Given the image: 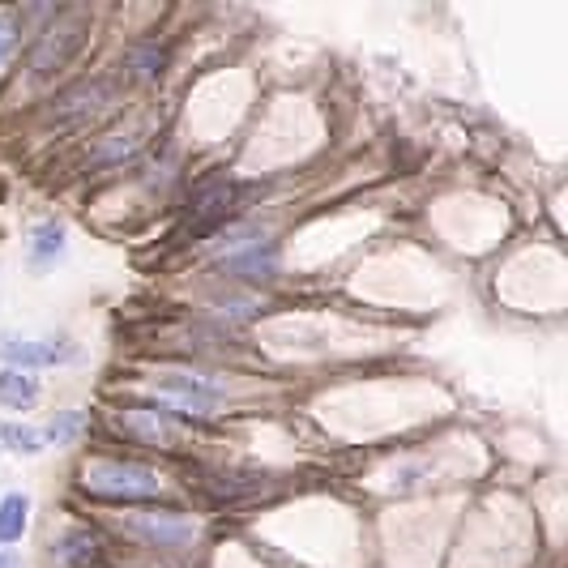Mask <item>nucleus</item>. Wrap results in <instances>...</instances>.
Returning a JSON list of instances; mask_svg holds the SVG:
<instances>
[{"label": "nucleus", "mask_w": 568, "mask_h": 568, "mask_svg": "<svg viewBox=\"0 0 568 568\" xmlns=\"http://www.w3.org/2000/svg\"><path fill=\"white\" fill-rule=\"evenodd\" d=\"M82 483H86V492L116 496V500H146V496H159V492H163V479L154 475L150 466L116 462V457H99V462H86Z\"/></svg>", "instance_id": "f257e3e1"}, {"label": "nucleus", "mask_w": 568, "mask_h": 568, "mask_svg": "<svg viewBox=\"0 0 568 568\" xmlns=\"http://www.w3.org/2000/svg\"><path fill=\"white\" fill-rule=\"evenodd\" d=\"M218 393H223L218 381H201V376H188V372H171L154 381V398L171 410H180V415H214Z\"/></svg>", "instance_id": "f03ea898"}, {"label": "nucleus", "mask_w": 568, "mask_h": 568, "mask_svg": "<svg viewBox=\"0 0 568 568\" xmlns=\"http://www.w3.org/2000/svg\"><path fill=\"white\" fill-rule=\"evenodd\" d=\"M82 35H86V18H82V13H56V22L43 30V39L35 47V73L39 77L56 73L77 52V47H82Z\"/></svg>", "instance_id": "7ed1b4c3"}, {"label": "nucleus", "mask_w": 568, "mask_h": 568, "mask_svg": "<svg viewBox=\"0 0 568 568\" xmlns=\"http://www.w3.org/2000/svg\"><path fill=\"white\" fill-rule=\"evenodd\" d=\"M0 359L5 368H22V372H35V368H56L73 359V346L65 338H18V334H5L0 338Z\"/></svg>", "instance_id": "20e7f679"}, {"label": "nucleus", "mask_w": 568, "mask_h": 568, "mask_svg": "<svg viewBox=\"0 0 568 568\" xmlns=\"http://www.w3.org/2000/svg\"><path fill=\"white\" fill-rule=\"evenodd\" d=\"M120 428L129 432V436H137L141 445H163V449H171V445H180L184 440V428L176 419L167 415V410H154V406H133V410H120Z\"/></svg>", "instance_id": "39448f33"}, {"label": "nucleus", "mask_w": 568, "mask_h": 568, "mask_svg": "<svg viewBox=\"0 0 568 568\" xmlns=\"http://www.w3.org/2000/svg\"><path fill=\"white\" fill-rule=\"evenodd\" d=\"M129 530L154 547H188L197 539V522L184 513H137Z\"/></svg>", "instance_id": "423d86ee"}, {"label": "nucleus", "mask_w": 568, "mask_h": 568, "mask_svg": "<svg viewBox=\"0 0 568 568\" xmlns=\"http://www.w3.org/2000/svg\"><path fill=\"white\" fill-rule=\"evenodd\" d=\"M112 99H116L112 82H103V77H94V82H82V86H73L69 94H60L56 107H52V120H60V124L90 120V116H99L103 107H112Z\"/></svg>", "instance_id": "0eeeda50"}, {"label": "nucleus", "mask_w": 568, "mask_h": 568, "mask_svg": "<svg viewBox=\"0 0 568 568\" xmlns=\"http://www.w3.org/2000/svg\"><path fill=\"white\" fill-rule=\"evenodd\" d=\"M39 376L35 372H22V368H0V406L9 410H30L39 402Z\"/></svg>", "instance_id": "6e6552de"}, {"label": "nucleus", "mask_w": 568, "mask_h": 568, "mask_svg": "<svg viewBox=\"0 0 568 568\" xmlns=\"http://www.w3.org/2000/svg\"><path fill=\"white\" fill-rule=\"evenodd\" d=\"M26 530H30V496L26 492L0 496V547L22 543Z\"/></svg>", "instance_id": "1a4fd4ad"}, {"label": "nucleus", "mask_w": 568, "mask_h": 568, "mask_svg": "<svg viewBox=\"0 0 568 568\" xmlns=\"http://www.w3.org/2000/svg\"><path fill=\"white\" fill-rule=\"evenodd\" d=\"M60 252H65V223L47 218V223H39L35 235H30V261L47 265V261H56Z\"/></svg>", "instance_id": "9d476101"}, {"label": "nucleus", "mask_w": 568, "mask_h": 568, "mask_svg": "<svg viewBox=\"0 0 568 568\" xmlns=\"http://www.w3.org/2000/svg\"><path fill=\"white\" fill-rule=\"evenodd\" d=\"M274 265H278V252L270 244H252L248 252H240V257H231L227 261V270L231 274H240V278H270L274 274Z\"/></svg>", "instance_id": "9b49d317"}, {"label": "nucleus", "mask_w": 568, "mask_h": 568, "mask_svg": "<svg viewBox=\"0 0 568 568\" xmlns=\"http://www.w3.org/2000/svg\"><path fill=\"white\" fill-rule=\"evenodd\" d=\"M0 445L18 457H39L43 453V432L26 428V423H0Z\"/></svg>", "instance_id": "f8f14e48"}, {"label": "nucleus", "mask_w": 568, "mask_h": 568, "mask_svg": "<svg viewBox=\"0 0 568 568\" xmlns=\"http://www.w3.org/2000/svg\"><path fill=\"white\" fill-rule=\"evenodd\" d=\"M60 560H65L69 568H82V564H90L94 556H99V539H94L90 530H69L65 539H60V551H56Z\"/></svg>", "instance_id": "ddd939ff"}, {"label": "nucleus", "mask_w": 568, "mask_h": 568, "mask_svg": "<svg viewBox=\"0 0 568 568\" xmlns=\"http://www.w3.org/2000/svg\"><path fill=\"white\" fill-rule=\"evenodd\" d=\"M82 428H86L82 410H56V419L47 423V440H52V445H73V440L82 436Z\"/></svg>", "instance_id": "4468645a"}, {"label": "nucleus", "mask_w": 568, "mask_h": 568, "mask_svg": "<svg viewBox=\"0 0 568 568\" xmlns=\"http://www.w3.org/2000/svg\"><path fill=\"white\" fill-rule=\"evenodd\" d=\"M137 146H141V137H120L116 133V141H107L103 150H94V163H120V159H129Z\"/></svg>", "instance_id": "2eb2a0df"}, {"label": "nucleus", "mask_w": 568, "mask_h": 568, "mask_svg": "<svg viewBox=\"0 0 568 568\" xmlns=\"http://www.w3.org/2000/svg\"><path fill=\"white\" fill-rule=\"evenodd\" d=\"M18 35H22V22L13 13H0V69L13 56V47H18Z\"/></svg>", "instance_id": "dca6fc26"}, {"label": "nucleus", "mask_w": 568, "mask_h": 568, "mask_svg": "<svg viewBox=\"0 0 568 568\" xmlns=\"http://www.w3.org/2000/svg\"><path fill=\"white\" fill-rule=\"evenodd\" d=\"M0 568H22V560L13 551H0Z\"/></svg>", "instance_id": "f3484780"}]
</instances>
